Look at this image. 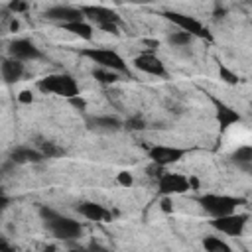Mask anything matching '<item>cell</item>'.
Returning a JSON list of instances; mask_svg holds the SVG:
<instances>
[{"instance_id": "cell-17", "label": "cell", "mask_w": 252, "mask_h": 252, "mask_svg": "<svg viewBox=\"0 0 252 252\" xmlns=\"http://www.w3.org/2000/svg\"><path fill=\"white\" fill-rule=\"evenodd\" d=\"M87 124H89V128L100 130V132H114L122 126L120 120L114 118V116H94V118H89Z\"/></svg>"}, {"instance_id": "cell-29", "label": "cell", "mask_w": 252, "mask_h": 252, "mask_svg": "<svg viewBox=\"0 0 252 252\" xmlns=\"http://www.w3.org/2000/svg\"><path fill=\"white\" fill-rule=\"evenodd\" d=\"M69 102H71L73 106H77V108H81V110H85V106H87V102H85V98H83L81 94H79V96H75V98H71Z\"/></svg>"}, {"instance_id": "cell-2", "label": "cell", "mask_w": 252, "mask_h": 252, "mask_svg": "<svg viewBox=\"0 0 252 252\" xmlns=\"http://www.w3.org/2000/svg\"><path fill=\"white\" fill-rule=\"evenodd\" d=\"M37 89L41 93H51V94L63 96L67 100H71V98L81 94L77 81L67 73H53V75H47V77L39 79L37 81Z\"/></svg>"}, {"instance_id": "cell-28", "label": "cell", "mask_w": 252, "mask_h": 252, "mask_svg": "<svg viewBox=\"0 0 252 252\" xmlns=\"http://www.w3.org/2000/svg\"><path fill=\"white\" fill-rule=\"evenodd\" d=\"M18 100H20V102H24V104L33 102V94H32V91H22V93L18 94Z\"/></svg>"}, {"instance_id": "cell-23", "label": "cell", "mask_w": 252, "mask_h": 252, "mask_svg": "<svg viewBox=\"0 0 252 252\" xmlns=\"http://www.w3.org/2000/svg\"><path fill=\"white\" fill-rule=\"evenodd\" d=\"M219 77L226 83V85H236L240 79H238V75L234 73V71H230L226 65H222V63H219Z\"/></svg>"}, {"instance_id": "cell-15", "label": "cell", "mask_w": 252, "mask_h": 252, "mask_svg": "<svg viewBox=\"0 0 252 252\" xmlns=\"http://www.w3.org/2000/svg\"><path fill=\"white\" fill-rule=\"evenodd\" d=\"M24 75V63L14 59V57H6L2 59V79L6 85H12L16 81H20Z\"/></svg>"}, {"instance_id": "cell-14", "label": "cell", "mask_w": 252, "mask_h": 252, "mask_svg": "<svg viewBox=\"0 0 252 252\" xmlns=\"http://www.w3.org/2000/svg\"><path fill=\"white\" fill-rule=\"evenodd\" d=\"M77 211H79V215H83V217L89 219V220H110V219H112L110 211L104 209L102 205L94 203V201L79 203V205H77Z\"/></svg>"}, {"instance_id": "cell-5", "label": "cell", "mask_w": 252, "mask_h": 252, "mask_svg": "<svg viewBox=\"0 0 252 252\" xmlns=\"http://www.w3.org/2000/svg\"><path fill=\"white\" fill-rule=\"evenodd\" d=\"M163 18L169 20L173 26H177L181 32H185V33H189V35H193V37L207 39V41L213 39L211 32H209L195 16H189V14H183V12H175V10H167V12H163Z\"/></svg>"}, {"instance_id": "cell-24", "label": "cell", "mask_w": 252, "mask_h": 252, "mask_svg": "<svg viewBox=\"0 0 252 252\" xmlns=\"http://www.w3.org/2000/svg\"><path fill=\"white\" fill-rule=\"evenodd\" d=\"M39 152L43 154V158H57V156L63 154V150L57 148L53 142H41L39 144Z\"/></svg>"}, {"instance_id": "cell-25", "label": "cell", "mask_w": 252, "mask_h": 252, "mask_svg": "<svg viewBox=\"0 0 252 252\" xmlns=\"http://www.w3.org/2000/svg\"><path fill=\"white\" fill-rule=\"evenodd\" d=\"M116 179H118V183L124 185V187H132V185H134V177H132L130 171H120Z\"/></svg>"}, {"instance_id": "cell-1", "label": "cell", "mask_w": 252, "mask_h": 252, "mask_svg": "<svg viewBox=\"0 0 252 252\" xmlns=\"http://www.w3.org/2000/svg\"><path fill=\"white\" fill-rule=\"evenodd\" d=\"M39 213H41V219H43L47 230L55 238H59V240H75V238L81 236L83 226H81L79 220H73V219H69V217H65V215H61V213H57L53 209H47V207H41Z\"/></svg>"}, {"instance_id": "cell-18", "label": "cell", "mask_w": 252, "mask_h": 252, "mask_svg": "<svg viewBox=\"0 0 252 252\" xmlns=\"http://www.w3.org/2000/svg\"><path fill=\"white\" fill-rule=\"evenodd\" d=\"M65 32H69V33H73V35H77V37H81V39H85V41H89V39H93V26L89 24V22H85V20H81V22H73V24H65V26H61Z\"/></svg>"}, {"instance_id": "cell-22", "label": "cell", "mask_w": 252, "mask_h": 252, "mask_svg": "<svg viewBox=\"0 0 252 252\" xmlns=\"http://www.w3.org/2000/svg\"><path fill=\"white\" fill-rule=\"evenodd\" d=\"M169 43L171 45H175V47H183V45H189L191 43V39H193V35H189V33H185V32H173L169 37Z\"/></svg>"}, {"instance_id": "cell-4", "label": "cell", "mask_w": 252, "mask_h": 252, "mask_svg": "<svg viewBox=\"0 0 252 252\" xmlns=\"http://www.w3.org/2000/svg\"><path fill=\"white\" fill-rule=\"evenodd\" d=\"M81 55L89 57L93 63H96L100 69H108L114 73H128V67L124 63V59L112 51V49H104V47H85L81 51Z\"/></svg>"}, {"instance_id": "cell-20", "label": "cell", "mask_w": 252, "mask_h": 252, "mask_svg": "<svg viewBox=\"0 0 252 252\" xmlns=\"http://www.w3.org/2000/svg\"><path fill=\"white\" fill-rule=\"evenodd\" d=\"M203 248H205V252H232L228 242H224L222 238H219L215 234H209L203 238Z\"/></svg>"}, {"instance_id": "cell-27", "label": "cell", "mask_w": 252, "mask_h": 252, "mask_svg": "<svg viewBox=\"0 0 252 252\" xmlns=\"http://www.w3.org/2000/svg\"><path fill=\"white\" fill-rule=\"evenodd\" d=\"M8 8H10L12 12H26V10H28V4H26V2H10Z\"/></svg>"}, {"instance_id": "cell-7", "label": "cell", "mask_w": 252, "mask_h": 252, "mask_svg": "<svg viewBox=\"0 0 252 252\" xmlns=\"http://www.w3.org/2000/svg\"><path fill=\"white\" fill-rule=\"evenodd\" d=\"M191 189V181L181 175V173H169L163 171L158 179V191L163 197H171V195H183L185 191Z\"/></svg>"}, {"instance_id": "cell-31", "label": "cell", "mask_w": 252, "mask_h": 252, "mask_svg": "<svg viewBox=\"0 0 252 252\" xmlns=\"http://www.w3.org/2000/svg\"><path fill=\"white\" fill-rule=\"evenodd\" d=\"M0 252H16V250L8 244V240H6V238H2V240H0Z\"/></svg>"}, {"instance_id": "cell-13", "label": "cell", "mask_w": 252, "mask_h": 252, "mask_svg": "<svg viewBox=\"0 0 252 252\" xmlns=\"http://www.w3.org/2000/svg\"><path fill=\"white\" fill-rule=\"evenodd\" d=\"M211 102H213V106H215V116H217V122H219V126H220V130H226V128H230L232 124L240 122V114H238L232 106H228L226 102L219 100L217 96H211Z\"/></svg>"}, {"instance_id": "cell-26", "label": "cell", "mask_w": 252, "mask_h": 252, "mask_svg": "<svg viewBox=\"0 0 252 252\" xmlns=\"http://www.w3.org/2000/svg\"><path fill=\"white\" fill-rule=\"evenodd\" d=\"M126 128H130V130H142L144 128V120L142 118H130V120H126Z\"/></svg>"}, {"instance_id": "cell-19", "label": "cell", "mask_w": 252, "mask_h": 252, "mask_svg": "<svg viewBox=\"0 0 252 252\" xmlns=\"http://www.w3.org/2000/svg\"><path fill=\"white\" fill-rule=\"evenodd\" d=\"M230 159L240 167H250L252 165V146H238L230 154Z\"/></svg>"}, {"instance_id": "cell-6", "label": "cell", "mask_w": 252, "mask_h": 252, "mask_svg": "<svg viewBox=\"0 0 252 252\" xmlns=\"http://www.w3.org/2000/svg\"><path fill=\"white\" fill-rule=\"evenodd\" d=\"M246 222H248V215L246 213H230L226 217H219V219H213L211 220V226L215 230H219L220 234H226V236H240L246 228Z\"/></svg>"}, {"instance_id": "cell-11", "label": "cell", "mask_w": 252, "mask_h": 252, "mask_svg": "<svg viewBox=\"0 0 252 252\" xmlns=\"http://www.w3.org/2000/svg\"><path fill=\"white\" fill-rule=\"evenodd\" d=\"M134 67L142 73H148V75H156V77H165V65L163 61L154 55V53H140L134 57Z\"/></svg>"}, {"instance_id": "cell-12", "label": "cell", "mask_w": 252, "mask_h": 252, "mask_svg": "<svg viewBox=\"0 0 252 252\" xmlns=\"http://www.w3.org/2000/svg\"><path fill=\"white\" fill-rule=\"evenodd\" d=\"M45 18L55 20L61 26H65V24L81 22L85 16H83V10L77 8V6H51V8L45 10Z\"/></svg>"}, {"instance_id": "cell-8", "label": "cell", "mask_w": 252, "mask_h": 252, "mask_svg": "<svg viewBox=\"0 0 252 252\" xmlns=\"http://www.w3.org/2000/svg\"><path fill=\"white\" fill-rule=\"evenodd\" d=\"M187 154L185 148H177V146H163V144H158V146H152L148 156L152 159V163L159 165V167H167L171 163H177L183 156Z\"/></svg>"}, {"instance_id": "cell-9", "label": "cell", "mask_w": 252, "mask_h": 252, "mask_svg": "<svg viewBox=\"0 0 252 252\" xmlns=\"http://www.w3.org/2000/svg\"><path fill=\"white\" fill-rule=\"evenodd\" d=\"M8 51H10V57H14V59H18V61H33V59H41V51H39V47L33 43V41H30V39H14L12 43H10V47H8Z\"/></svg>"}, {"instance_id": "cell-3", "label": "cell", "mask_w": 252, "mask_h": 252, "mask_svg": "<svg viewBox=\"0 0 252 252\" xmlns=\"http://www.w3.org/2000/svg\"><path fill=\"white\" fill-rule=\"evenodd\" d=\"M242 203V199L232 197V195H219V193H205L199 197V205L201 209L211 217V219H219V217H226L230 213H236V207Z\"/></svg>"}, {"instance_id": "cell-32", "label": "cell", "mask_w": 252, "mask_h": 252, "mask_svg": "<svg viewBox=\"0 0 252 252\" xmlns=\"http://www.w3.org/2000/svg\"><path fill=\"white\" fill-rule=\"evenodd\" d=\"M67 252H85V250H67Z\"/></svg>"}, {"instance_id": "cell-21", "label": "cell", "mask_w": 252, "mask_h": 252, "mask_svg": "<svg viewBox=\"0 0 252 252\" xmlns=\"http://www.w3.org/2000/svg\"><path fill=\"white\" fill-rule=\"evenodd\" d=\"M93 77H94L96 81H100V83H106V85H110V83H116V81H118V73L108 71V69H100V67L93 71Z\"/></svg>"}, {"instance_id": "cell-16", "label": "cell", "mask_w": 252, "mask_h": 252, "mask_svg": "<svg viewBox=\"0 0 252 252\" xmlns=\"http://www.w3.org/2000/svg\"><path fill=\"white\" fill-rule=\"evenodd\" d=\"M10 158L16 163H26V161H41L43 154L39 150H33V148H28V146H20V148L12 150Z\"/></svg>"}, {"instance_id": "cell-30", "label": "cell", "mask_w": 252, "mask_h": 252, "mask_svg": "<svg viewBox=\"0 0 252 252\" xmlns=\"http://www.w3.org/2000/svg\"><path fill=\"white\" fill-rule=\"evenodd\" d=\"M161 211H165V213H171V211H173L169 197H163V199H161Z\"/></svg>"}, {"instance_id": "cell-10", "label": "cell", "mask_w": 252, "mask_h": 252, "mask_svg": "<svg viewBox=\"0 0 252 252\" xmlns=\"http://www.w3.org/2000/svg\"><path fill=\"white\" fill-rule=\"evenodd\" d=\"M83 10V16H87L91 22H94L100 30L104 26H110V24H118V14L110 8H104V6H81Z\"/></svg>"}]
</instances>
